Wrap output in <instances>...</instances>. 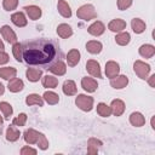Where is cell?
<instances>
[{"label":"cell","mask_w":155,"mask_h":155,"mask_svg":"<svg viewBox=\"0 0 155 155\" xmlns=\"http://www.w3.org/2000/svg\"><path fill=\"white\" fill-rule=\"evenodd\" d=\"M57 57L56 45L46 39H36L22 44V58L29 65H45Z\"/></svg>","instance_id":"cell-1"},{"label":"cell","mask_w":155,"mask_h":155,"mask_svg":"<svg viewBox=\"0 0 155 155\" xmlns=\"http://www.w3.org/2000/svg\"><path fill=\"white\" fill-rule=\"evenodd\" d=\"M76 16H78V18H80L85 22H88L91 19L97 18V11L92 4H84L78 8Z\"/></svg>","instance_id":"cell-2"},{"label":"cell","mask_w":155,"mask_h":155,"mask_svg":"<svg viewBox=\"0 0 155 155\" xmlns=\"http://www.w3.org/2000/svg\"><path fill=\"white\" fill-rule=\"evenodd\" d=\"M93 103H94L93 97L87 96V94H84V93L78 94L76 98H75V104H76V107H78L80 110L86 111V113H87V111H91V110L93 109Z\"/></svg>","instance_id":"cell-3"},{"label":"cell","mask_w":155,"mask_h":155,"mask_svg":"<svg viewBox=\"0 0 155 155\" xmlns=\"http://www.w3.org/2000/svg\"><path fill=\"white\" fill-rule=\"evenodd\" d=\"M133 70H134L136 75H137L139 79L145 80V79L149 76V74H150L151 67H150V64H148V63H145V62L138 59V61H136V62L133 63Z\"/></svg>","instance_id":"cell-4"},{"label":"cell","mask_w":155,"mask_h":155,"mask_svg":"<svg viewBox=\"0 0 155 155\" xmlns=\"http://www.w3.org/2000/svg\"><path fill=\"white\" fill-rule=\"evenodd\" d=\"M86 70L92 78L102 79V70H101V64L96 59H88L86 62Z\"/></svg>","instance_id":"cell-5"},{"label":"cell","mask_w":155,"mask_h":155,"mask_svg":"<svg viewBox=\"0 0 155 155\" xmlns=\"http://www.w3.org/2000/svg\"><path fill=\"white\" fill-rule=\"evenodd\" d=\"M0 33H1V36H2V39H5L8 44H15V42H17V35H16V33L13 31V29L10 27V25H7V24H4L1 28H0Z\"/></svg>","instance_id":"cell-6"},{"label":"cell","mask_w":155,"mask_h":155,"mask_svg":"<svg viewBox=\"0 0 155 155\" xmlns=\"http://www.w3.org/2000/svg\"><path fill=\"white\" fill-rule=\"evenodd\" d=\"M104 71H105V76H107L108 79H113V78H115L116 75L120 74V65H119V63L115 62V61H108V62L105 63V69H104Z\"/></svg>","instance_id":"cell-7"},{"label":"cell","mask_w":155,"mask_h":155,"mask_svg":"<svg viewBox=\"0 0 155 155\" xmlns=\"http://www.w3.org/2000/svg\"><path fill=\"white\" fill-rule=\"evenodd\" d=\"M81 87L87 93H93L98 88V82H97V80L94 78L85 76V78L81 79Z\"/></svg>","instance_id":"cell-8"},{"label":"cell","mask_w":155,"mask_h":155,"mask_svg":"<svg viewBox=\"0 0 155 155\" xmlns=\"http://www.w3.org/2000/svg\"><path fill=\"white\" fill-rule=\"evenodd\" d=\"M48 71L52 73L56 76H62V75H64L67 73V64L63 61L58 59V61H56L54 63H52L48 67Z\"/></svg>","instance_id":"cell-9"},{"label":"cell","mask_w":155,"mask_h":155,"mask_svg":"<svg viewBox=\"0 0 155 155\" xmlns=\"http://www.w3.org/2000/svg\"><path fill=\"white\" fill-rule=\"evenodd\" d=\"M110 109H111V114L114 116H121L124 113H125V109H126V105H125V102L122 99H113L111 103H110Z\"/></svg>","instance_id":"cell-10"},{"label":"cell","mask_w":155,"mask_h":155,"mask_svg":"<svg viewBox=\"0 0 155 155\" xmlns=\"http://www.w3.org/2000/svg\"><path fill=\"white\" fill-rule=\"evenodd\" d=\"M128 85V78L126 75H116L115 78L110 79V86L115 90H122Z\"/></svg>","instance_id":"cell-11"},{"label":"cell","mask_w":155,"mask_h":155,"mask_svg":"<svg viewBox=\"0 0 155 155\" xmlns=\"http://www.w3.org/2000/svg\"><path fill=\"white\" fill-rule=\"evenodd\" d=\"M11 22H12L16 27H18V28H23V27H25V25L28 24V19H27L24 12H22V11L13 12V13L11 15Z\"/></svg>","instance_id":"cell-12"},{"label":"cell","mask_w":155,"mask_h":155,"mask_svg":"<svg viewBox=\"0 0 155 155\" xmlns=\"http://www.w3.org/2000/svg\"><path fill=\"white\" fill-rule=\"evenodd\" d=\"M126 22L121 18H114L108 23V29L113 33H120L126 29Z\"/></svg>","instance_id":"cell-13"},{"label":"cell","mask_w":155,"mask_h":155,"mask_svg":"<svg viewBox=\"0 0 155 155\" xmlns=\"http://www.w3.org/2000/svg\"><path fill=\"white\" fill-rule=\"evenodd\" d=\"M88 34H91L92 36H101L104 31H105V25L103 22L101 21H94L88 28H87Z\"/></svg>","instance_id":"cell-14"},{"label":"cell","mask_w":155,"mask_h":155,"mask_svg":"<svg viewBox=\"0 0 155 155\" xmlns=\"http://www.w3.org/2000/svg\"><path fill=\"white\" fill-rule=\"evenodd\" d=\"M138 53H139L140 57H143L145 59L153 58L154 54H155V46L151 45V44H143V45L139 46Z\"/></svg>","instance_id":"cell-15"},{"label":"cell","mask_w":155,"mask_h":155,"mask_svg":"<svg viewBox=\"0 0 155 155\" xmlns=\"http://www.w3.org/2000/svg\"><path fill=\"white\" fill-rule=\"evenodd\" d=\"M80 58H81V53L78 48H71L70 51H68L67 53V64L69 67H75L79 64L80 62Z\"/></svg>","instance_id":"cell-16"},{"label":"cell","mask_w":155,"mask_h":155,"mask_svg":"<svg viewBox=\"0 0 155 155\" xmlns=\"http://www.w3.org/2000/svg\"><path fill=\"white\" fill-rule=\"evenodd\" d=\"M24 11L27 13V16L31 19V21H38L41 16H42V11L39 6L36 5H28L24 7Z\"/></svg>","instance_id":"cell-17"},{"label":"cell","mask_w":155,"mask_h":155,"mask_svg":"<svg viewBox=\"0 0 155 155\" xmlns=\"http://www.w3.org/2000/svg\"><path fill=\"white\" fill-rule=\"evenodd\" d=\"M57 10H58V13L64 18H70L73 15L70 5L65 0H58L57 1Z\"/></svg>","instance_id":"cell-18"},{"label":"cell","mask_w":155,"mask_h":155,"mask_svg":"<svg viewBox=\"0 0 155 155\" xmlns=\"http://www.w3.org/2000/svg\"><path fill=\"white\" fill-rule=\"evenodd\" d=\"M128 120H130V124H131L132 126H134V127H142V126H144V124H145V117H144V115H143L142 113H139V111H133V113H131Z\"/></svg>","instance_id":"cell-19"},{"label":"cell","mask_w":155,"mask_h":155,"mask_svg":"<svg viewBox=\"0 0 155 155\" xmlns=\"http://www.w3.org/2000/svg\"><path fill=\"white\" fill-rule=\"evenodd\" d=\"M39 136H40V132L34 128H28L23 133V138H24L25 143H28V144H36Z\"/></svg>","instance_id":"cell-20"},{"label":"cell","mask_w":155,"mask_h":155,"mask_svg":"<svg viewBox=\"0 0 155 155\" xmlns=\"http://www.w3.org/2000/svg\"><path fill=\"white\" fill-rule=\"evenodd\" d=\"M7 88H8L10 92H13V93L21 92V91L24 88V82H23V80H21L19 78H13V79L8 80Z\"/></svg>","instance_id":"cell-21"},{"label":"cell","mask_w":155,"mask_h":155,"mask_svg":"<svg viewBox=\"0 0 155 155\" xmlns=\"http://www.w3.org/2000/svg\"><path fill=\"white\" fill-rule=\"evenodd\" d=\"M56 31H57V35H58L59 38H62V39H68V38H70V36L73 35V29H71V27H70L69 24H67V23H61V24H58Z\"/></svg>","instance_id":"cell-22"},{"label":"cell","mask_w":155,"mask_h":155,"mask_svg":"<svg viewBox=\"0 0 155 155\" xmlns=\"http://www.w3.org/2000/svg\"><path fill=\"white\" fill-rule=\"evenodd\" d=\"M62 91L65 96H75L78 92V87L74 80H65L62 86Z\"/></svg>","instance_id":"cell-23"},{"label":"cell","mask_w":155,"mask_h":155,"mask_svg":"<svg viewBox=\"0 0 155 155\" xmlns=\"http://www.w3.org/2000/svg\"><path fill=\"white\" fill-rule=\"evenodd\" d=\"M86 50L87 52H90L91 54H98L102 52L103 50V45L101 41L98 40H90L86 42Z\"/></svg>","instance_id":"cell-24"},{"label":"cell","mask_w":155,"mask_h":155,"mask_svg":"<svg viewBox=\"0 0 155 155\" xmlns=\"http://www.w3.org/2000/svg\"><path fill=\"white\" fill-rule=\"evenodd\" d=\"M25 76L30 82H38L42 78V70L36 68H28L25 70Z\"/></svg>","instance_id":"cell-25"},{"label":"cell","mask_w":155,"mask_h":155,"mask_svg":"<svg viewBox=\"0 0 155 155\" xmlns=\"http://www.w3.org/2000/svg\"><path fill=\"white\" fill-rule=\"evenodd\" d=\"M44 98L41 96H39L38 93H30L25 97V104L31 107V105H39V107H42L44 105Z\"/></svg>","instance_id":"cell-26"},{"label":"cell","mask_w":155,"mask_h":155,"mask_svg":"<svg viewBox=\"0 0 155 155\" xmlns=\"http://www.w3.org/2000/svg\"><path fill=\"white\" fill-rule=\"evenodd\" d=\"M101 145H103L102 140H99V139H97V138H94V137H91V138L87 140V153H88L90 155L97 154V153H98V148H99Z\"/></svg>","instance_id":"cell-27"},{"label":"cell","mask_w":155,"mask_h":155,"mask_svg":"<svg viewBox=\"0 0 155 155\" xmlns=\"http://www.w3.org/2000/svg\"><path fill=\"white\" fill-rule=\"evenodd\" d=\"M17 75V69L13 67H2L0 68V78L4 80H11L13 78H16Z\"/></svg>","instance_id":"cell-28"},{"label":"cell","mask_w":155,"mask_h":155,"mask_svg":"<svg viewBox=\"0 0 155 155\" xmlns=\"http://www.w3.org/2000/svg\"><path fill=\"white\" fill-rule=\"evenodd\" d=\"M131 28L132 30L136 33V34H142L143 31H145V28H147V24L143 19L140 18H133L131 21Z\"/></svg>","instance_id":"cell-29"},{"label":"cell","mask_w":155,"mask_h":155,"mask_svg":"<svg viewBox=\"0 0 155 155\" xmlns=\"http://www.w3.org/2000/svg\"><path fill=\"white\" fill-rule=\"evenodd\" d=\"M131 41V35L128 31H120V33H116L115 35V42L119 45V46H126L128 45Z\"/></svg>","instance_id":"cell-30"},{"label":"cell","mask_w":155,"mask_h":155,"mask_svg":"<svg viewBox=\"0 0 155 155\" xmlns=\"http://www.w3.org/2000/svg\"><path fill=\"white\" fill-rule=\"evenodd\" d=\"M41 84L45 88H56L58 86V79L53 75H45L41 78Z\"/></svg>","instance_id":"cell-31"},{"label":"cell","mask_w":155,"mask_h":155,"mask_svg":"<svg viewBox=\"0 0 155 155\" xmlns=\"http://www.w3.org/2000/svg\"><path fill=\"white\" fill-rule=\"evenodd\" d=\"M19 136H21V132L15 126V125H10L6 130V139L8 142H16L19 139Z\"/></svg>","instance_id":"cell-32"},{"label":"cell","mask_w":155,"mask_h":155,"mask_svg":"<svg viewBox=\"0 0 155 155\" xmlns=\"http://www.w3.org/2000/svg\"><path fill=\"white\" fill-rule=\"evenodd\" d=\"M42 98L50 105H54V104H57L59 102V96L56 92H53V91H46L42 94Z\"/></svg>","instance_id":"cell-33"},{"label":"cell","mask_w":155,"mask_h":155,"mask_svg":"<svg viewBox=\"0 0 155 155\" xmlns=\"http://www.w3.org/2000/svg\"><path fill=\"white\" fill-rule=\"evenodd\" d=\"M97 114L102 117H109L111 115V109H110V105H108L107 103H98L97 104Z\"/></svg>","instance_id":"cell-34"},{"label":"cell","mask_w":155,"mask_h":155,"mask_svg":"<svg viewBox=\"0 0 155 155\" xmlns=\"http://www.w3.org/2000/svg\"><path fill=\"white\" fill-rule=\"evenodd\" d=\"M0 110H1V113L6 120H8L11 117V115L13 114V108L7 102H0Z\"/></svg>","instance_id":"cell-35"},{"label":"cell","mask_w":155,"mask_h":155,"mask_svg":"<svg viewBox=\"0 0 155 155\" xmlns=\"http://www.w3.org/2000/svg\"><path fill=\"white\" fill-rule=\"evenodd\" d=\"M12 54L15 57V59L17 62H23V58H22V44L21 42H15L12 45Z\"/></svg>","instance_id":"cell-36"},{"label":"cell","mask_w":155,"mask_h":155,"mask_svg":"<svg viewBox=\"0 0 155 155\" xmlns=\"http://www.w3.org/2000/svg\"><path fill=\"white\" fill-rule=\"evenodd\" d=\"M25 122H27V114H25V113L18 114V115L12 120V125H15V126H17V127L24 126Z\"/></svg>","instance_id":"cell-37"},{"label":"cell","mask_w":155,"mask_h":155,"mask_svg":"<svg viewBox=\"0 0 155 155\" xmlns=\"http://www.w3.org/2000/svg\"><path fill=\"white\" fill-rule=\"evenodd\" d=\"M18 6V0H2V7L5 11H13Z\"/></svg>","instance_id":"cell-38"},{"label":"cell","mask_w":155,"mask_h":155,"mask_svg":"<svg viewBox=\"0 0 155 155\" xmlns=\"http://www.w3.org/2000/svg\"><path fill=\"white\" fill-rule=\"evenodd\" d=\"M36 145H38L39 149H41V150H46V149L48 148V140H47L46 136H45L44 133H41V132H40L39 139H38V142H36Z\"/></svg>","instance_id":"cell-39"},{"label":"cell","mask_w":155,"mask_h":155,"mask_svg":"<svg viewBox=\"0 0 155 155\" xmlns=\"http://www.w3.org/2000/svg\"><path fill=\"white\" fill-rule=\"evenodd\" d=\"M132 2H133V0H117L116 5H117V8L120 11H125L132 6Z\"/></svg>","instance_id":"cell-40"},{"label":"cell","mask_w":155,"mask_h":155,"mask_svg":"<svg viewBox=\"0 0 155 155\" xmlns=\"http://www.w3.org/2000/svg\"><path fill=\"white\" fill-rule=\"evenodd\" d=\"M22 155H36L38 154V150L36 149H34V148H31V147H29V145H24L22 149H21V151H19Z\"/></svg>","instance_id":"cell-41"},{"label":"cell","mask_w":155,"mask_h":155,"mask_svg":"<svg viewBox=\"0 0 155 155\" xmlns=\"http://www.w3.org/2000/svg\"><path fill=\"white\" fill-rule=\"evenodd\" d=\"M8 61H10V57H8V54H7L5 51H0V65H4V64H6Z\"/></svg>","instance_id":"cell-42"},{"label":"cell","mask_w":155,"mask_h":155,"mask_svg":"<svg viewBox=\"0 0 155 155\" xmlns=\"http://www.w3.org/2000/svg\"><path fill=\"white\" fill-rule=\"evenodd\" d=\"M147 79H148V84L150 85V87H155V74H151Z\"/></svg>","instance_id":"cell-43"},{"label":"cell","mask_w":155,"mask_h":155,"mask_svg":"<svg viewBox=\"0 0 155 155\" xmlns=\"http://www.w3.org/2000/svg\"><path fill=\"white\" fill-rule=\"evenodd\" d=\"M4 93H5V86L0 82V96H2Z\"/></svg>","instance_id":"cell-44"},{"label":"cell","mask_w":155,"mask_h":155,"mask_svg":"<svg viewBox=\"0 0 155 155\" xmlns=\"http://www.w3.org/2000/svg\"><path fill=\"white\" fill-rule=\"evenodd\" d=\"M4 50H5V45H4L2 40L0 39V51H4Z\"/></svg>","instance_id":"cell-45"},{"label":"cell","mask_w":155,"mask_h":155,"mask_svg":"<svg viewBox=\"0 0 155 155\" xmlns=\"http://www.w3.org/2000/svg\"><path fill=\"white\" fill-rule=\"evenodd\" d=\"M2 122H4V117L0 115V125H2Z\"/></svg>","instance_id":"cell-46"}]
</instances>
